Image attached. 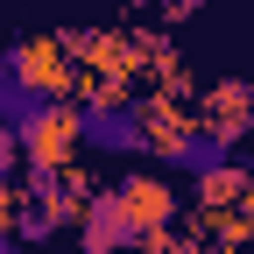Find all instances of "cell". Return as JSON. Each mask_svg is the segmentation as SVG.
Masks as SVG:
<instances>
[{
    "instance_id": "277c9868",
    "label": "cell",
    "mask_w": 254,
    "mask_h": 254,
    "mask_svg": "<svg viewBox=\"0 0 254 254\" xmlns=\"http://www.w3.org/2000/svg\"><path fill=\"white\" fill-rule=\"evenodd\" d=\"M14 71H21V85L57 92V99H71V85H78V64H71V50H64V36L14 43Z\"/></svg>"
},
{
    "instance_id": "9c48e42d",
    "label": "cell",
    "mask_w": 254,
    "mask_h": 254,
    "mask_svg": "<svg viewBox=\"0 0 254 254\" xmlns=\"http://www.w3.org/2000/svg\"><path fill=\"white\" fill-rule=\"evenodd\" d=\"M247 184H254L247 170H233V163H219L212 177H198V198H205V212H226V205L240 198V190H247Z\"/></svg>"
},
{
    "instance_id": "7a4b0ae2",
    "label": "cell",
    "mask_w": 254,
    "mask_h": 254,
    "mask_svg": "<svg viewBox=\"0 0 254 254\" xmlns=\"http://www.w3.org/2000/svg\"><path fill=\"white\" fill-rule=\"evenodd\" d=\"M78 247H85V254H134V247H141V226L127 219V205H120L113 184L78 198Z\"/></svg>"
},
{
    "instance_id": "8fae6325",
    "label": "cell",
    "mask_w": 254,
    "mask_h": 254,
    "mask_svg": "<svg viewBox=\"0 0 254 254\" xmlns=\"http://www.w3.org/2000/svg\"><path fill=\"white\" fill-rule=\"evenodd\" d=\"M247 177H254V163H247Z\"/></svg>"
},
{
    "instance_id": "8992f818",
    "label": "cell",
    "mask_w": 254,
    "mask_h": 254,
    "mask_svg": "<svg viewBox=\"0 0 254 254\" xmlns=\"http://www.w3.org/2000/svg\"><path fill=\"white\" fill-rule=\"evenodd\" d=\"M163 163L177 170V177H212L219 163H233V141L219 134V127H205V120H190L184 134L163 148Z\"/></svg>"
},
{
    "instance_id": "5b68a950",
    "label": "cell",
    "mask_w": 254,
    "mask_h": 254,
    "mask_svg": "<svg viewBox=\"0 0 254 254\" xmlns=\"http://www.w3.org/2000/svg\"><path fill=\"white\" fill-rule=\"evenodd\" d=\"M71 148H78V106L57 99L36 127L21 134V163H50V170H71Z\"/></svg>"
},
{
    "instance_id": "6da1fadb",
    "label": "cell",
    "mask_w": 254,
    "mask_h": 254,
    "mask_svg": "<svg viewBox=\"0 0 254 254\" xmlns=\"http://www.w3.org/2000/svg\"><path fill=\"white\" fill-rule=\"evenodd\" d=\"M78 148L92 155H148V127H141V99H78Z\"/></svg>"
},
{
    "instance_id": "30bf717a",
    "label": "cell",
    "mask_w": 254,
    "mask_h": 254,
    "mask_svg": "<svg viewBox=\"0 0 254 254\" xmlns=\"http://www.w3.org/2000/svg\"><path fill=\"white\" fill-rule=\"evenodd\" d=\"M163 14H170V21H184V14H198V0H163Z\"/></svg>"
},
{
    "instance_id": "52a82bcc",
    "label": "cell",
    "mask_w": 254,
    "mask_h": 254,
    "mask_svg": "<svg viewBox=\"0 0 254 254\" xmlns=\"http://www.w3.org/2000/svg\"><path fill=\"white\" fill-rule=\"evenodd\" d=\"M198 120H205V127H219L226 141H240L247 127H254V85H240V78H219V85L205 92Z\"/></svg>"
},
{
    "instance_id": "ba28073f",
    "label": "cell",
    "mask_w": 254,
    "mask_h": 254,
    "mask_svg": "<svg viewBox=\"0 0 254 254\" xmlns=\"http://www.w3.org/2000/svg\"><path fill=\"white\" fill-rule=\"evenodd\" d=\"M64 219H71V212H57V205H43V198H28V190H21V198H14V240L21 247H43V240H57V226H64Z\"/></svg>"
},
{
    "instance_id": "3957f363",
    "label": "cell",
    "mask_w": 254,
    "mask_h": 254,
    "mask_svg": "<svg viewBox=\"0 0 254 254\" xmlns=\"http://www.w3.org/2000/svg\"><path fill=\"white\" fill-rule=\"evenodd\" d=\"M113 190H120L127 219L141 226V247H148V240L170 247V233H177V190H170V177H120Z\"/></svg>"
}]
</instances>
